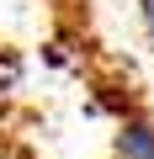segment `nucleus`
Listing matches in <instances>:
<instances>
[{
	"instance_id": "2",
	"label": "nucleus",
	"mask_w": 154,
	"mask_h": 159,
	"mask_svg": "<svg viewBox=\"0 0 154 159\" xmlns=\"http://www.w3.org/2000/svg\"><path fill=\"white\" fill-rule=\"evenodd\" d=\"M11 96H16V64H11L6 53H0V106H6Z\"/></svg>"
},
{
	"instance_id": "4",
	"label": "nucleus",
	"mask_w": 154,
	"mask_h": 159,
	"mask_svg": "<svg viewBox=\"0 0 154 159\" xmlns=\"http://www.w3.org/2000/svg\"><path fill=\"white\" fill-rule=\"evenodd\" d=\"M0 159H27L21 148H11V143H0Z\"/></svg>"
},
{
	"instance_id": "3",
	"label": "nucleus",
	"mask_w": 154,
	"mask_h": 159,
	"mask_svg": "<svg viewBox=\"0 0 154 159\" xmlns=\"http://www.w3.org/2000/svg\"><path fill=\"white\" fill-rule=\"evenodd\" d=\"M138 21H143V37L154 48V0H138Z\"/></svg>"
},
{
	"instance_id": "1",
	"label": "nucleus",
	"mask_w": 154,
	"mask_h": 159,
	"mask_svg": "<svg viewBox=\"0 0 154 159\" xmlns=\"http://www.w3.org/2000/svg\"><path fill=\"white\" fill-rule=\"evenodd\" d=\"M112 159H154V122L149 117H122L112 133Z\"/></svg>"
}]
</instances>
